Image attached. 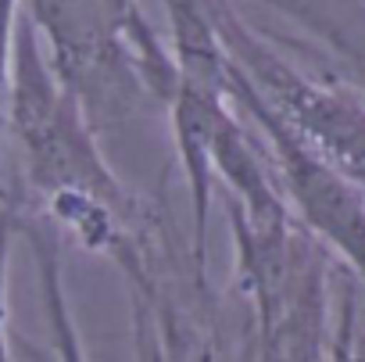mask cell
Returning a JSON list of instances; mask_svg holds the SVG:
<instances>
[{"mask_svg": "<svg viewBox=\"0 0 365 362\" xmlns=\"http://www.w3.org/2000/svg\"><path fill=\"white\" fill-rule=\"evenodd\" d=\"M182 362H212V355H208V348H201L197 358H182Z\"/></svg>", "mask_w": 365, "mask_h": 362, "instance_id": "obj_12", "label": "cell"}, {"mask_svg": "<svg viewBox=\"0 0 365 362\" xmlns=\"http://www.w3.org/2000/svg\"><path fill=\"white\" fill-rule=\"evenodd\" d=\"M276 4H279L283 11H290L301 26H308L322 44H329V47L336 51V58L347 65V72H351V79H354L351 86H354L358 94H365V29H351V26L329 19L322 8L308 4V0H276Z\"/></svg>", "mask_w": 365, "mask_h": 362, "instance_id": "obj_8", "label": "cell"}, {"mask_svg": "<svg viewBox=\"0 0 365 362\" xmlns=\"http://www.w3.org/2000/svg\"><path fill=\"white\" fill-rule=\"evenodd\" d=\"M26 237H29L36 276H40V298H43V308H47L54 355H58V362H86V351H83V341H79V330H76V319H72V305H68V294H65L58 230L51 223H33V226H26Z\"/></svg>", "mask_w": 365, "mask_h": 362, "instance_id": "obj_7", "label": "cell"}, {"mask_svg": "<svg viewBox=\"0 0 365 362\" xmlns=\"http://www.w3.org/2000/svg\"><path fill=\"white\" fill-rule=\"evenodd\" d=\"M226 97L240 104L244 115L258 126L269 147V165L279 183V194L297 219V226L326 248V255L340 258L344 273L365 287V191L329 169L315 151H308L240 79V72L226 61Z\"/></svg>", "mask_w": 365, "mask_h": 362, "instance_id": "obj_4", "label": "cell"}, {"mask_svg": "<svg viewBox=\"0 0 365 362\" xmlns=\"http://www.w3.org/2000/svg\"><path fill=\"white\" fill-rule=\"evenodd\" d=\"M8 126L22 147V169L40 205L54 194H86L129 226L143 219L140 201L104 161L97 133L83 115L76 94L51 69L26 11L19 15L11 51Z\"/></svg>", "mask_w": 365, "mask_h": 362, "instance_id": "obj_2", "label": "cell"}, {"mask_svg": "<svg viewBox=\"0 0 365 362\" xmlns=\"http://www.w3.org/2000/svg\"><path fill=\"white\" fill-rule=\"evenodd\" d=\"M358 341H361V330H358V298H354V280L344 273L340 312H336V323H333L329 348H326V358H322V362H358Z\"/></svg>", "mask_w": 365, "mask_h": 362, "instance_id": "obj_9", "label": "cell"}, {"mask_svg": "<svg viewBox=\"0 0 365 362\" xmlns=\"http://www.w3.org/2000/svg\"><path fill=\"white\" fill-rule=\"evenodd\" d=\"M15 205L0 187V362H11L8 348V258H11V237H15Z\"/></svg>", "mask_w": 365, "mask_h": 362, "instance_id": "obj_10", "label": "cell"}, {"mask_svg": "<svg viewBox=\"0 0 365 362\" xmlns=\"http://www.w3.org/2000/svg\"><path fill=\"white\" fill-rule=\"evenodd\" d=\"M226 108H230L226 86H205V83H190V79H179V86L168 101L172 136H175L179 165H182V176H187L190 208H194V255H197L201 283H205V269H208V212H212V183H215L208 147H212L215 122L222 119Z\"/></svg>", "mask_w": 365, "mask_h": 362, "instance_id": "obj_5", "label": "cell"}, {"mask_svg": "<svg viewBox=\"0 0 365 362\" xmlns=\"http://www.w3.org/2000/svg\"><path fill=\"white\" fill-rule=\"evenodd\" d=\"M237 248V287L251 308V362H322L329 348V255L297 219L251 226L226 208Z\"/></svg>", "mask_w": 365, "mask_h": 362, "instance_id": "obj_3", "label": "cell"}, {"mask_svg": "<svg viewBox=\"0 0 365 362\" xmlns=\"http://www.w3.org/2000/svg\"><path fill=\"white\" fill-rule=\"evenodd\" d=\"M358 362H365V337L358 341Z\"/></svg>", "mask_w": 365, "mask_h": 362, "instance_id": "obj_13", "label": "cell"}, {"mask_svg": "<svg viewBox=\"0 0 365 362\" xmlns=\"http://www.w3.org/2000/svg\"><path fill=\"white\" fill-rule=\"evenodd\" d=\"M172 29V61L179 79L226 86V54L215 40L208 0H165Z\"/></svg>", "mask_w": 365, "mask_h": 362, "instance_id": "obj_6", "label": "cell"}, {"mask_svg": "<svg viewBox=\"0 0 365 362\" xmlns=\"http://www.w3.org/2000/svg\"><path fill=\"white\" fill-rule=\"evenodd\" d=\"M19 15H22V0H0V151H4V126H8V79H11Z\"/></svg>", "mask_w": 365, "mask_h": 362, "instance_id": "obj_11", "label": "cell"}, {"mask_svg": "<svg viewBox=\"0 0 365 362\" xmlns=\"http://www.w3.org/2000/svg\"><path fill=\"white\" fill-rule=\"evenodd\" d=\"M58 79L93 133L129 119L143 97L168 108L179 72L136 0H22Z\"/></svg>", "mask_w": 365, "mask_h": 362, "instance_id": "obj_1", "label": "cell"}]
</instances>
